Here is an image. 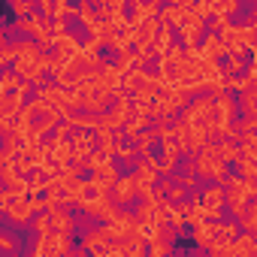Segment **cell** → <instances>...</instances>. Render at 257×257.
I'll list each match as a JSON object with an SVG mask.
<instances>
[{"label": "cell", "mask_w": 257, "mask_h": 257, "mask_svg": "<svg viewBox=\"0 0 257 257\" xmlns=\"http://www.w3.org/2000/svg\"><path fill=\"white\" fill-rule=\"evenodd\" d=\"M10 4H13V13L16 16H28V13H34L37 0H10Z\"/></svg>", "instance_id": "9c48e42d"}, {"label": "cell", "mask_w": 257, "mask_h": 257, "mask_svg": "<svg viewBox=\"0 0 257 257\" xmlns=\"http://www.w3.org/2000/svg\"><path fill=\"white\" fill-rule=\"evenodd\" d=\"M52 218H55V230H61V233H67V230L73 227V215L67 212V206L52 209Z\"/></svg>", "instance_id": "ba28073f"}, {"label": "cell", "mask_w": 257, "mask_h": 257, "mask_svg": "<svg viewBox=\"0 0 257 257\" xmlns=\"http://www.w3.org/2000/svg\"><path fill=\"white\" fill-rule=\"evenodd\" d=\"M185 16H188V7H182V4H167L164 10H161V22L164 25H173V28H179L182 22H185Z\"/></svg>", "instance_id": "8992f818"}, {"label": "cell", "mask_w": 257, "mask_h": 257, "mask_svg": "<svg viewBox=\"0 0 257 257\" xmlns=\"http://www.w3.org/2000/svg\"><path fill=\"white\" fill-rule=\"evenodd\" d=\"M224 52H230V49H227V43L221 40V34H209V37L203 40V46H200L203 61H218Z\"/></svg>", "instance_id": "5b68a950"}, {"label": "cell", "mask_w": 257, "mask_h": 257, "mask_svg": "<svg viewBox=\"0 0 257 257\" xmlns=\"http://www.w3.org/2000/svg\"><path fill=\"white\" fill-rule=\"evenodd\" d=\"M200 200H203L206 206L221 209V206H227V191H224V188H218V185H212V188H206V191L200 194Z\"/></svg>", "instance_id": "52a82bcc"}, {"label": "cell", "mask_w": 257, "mask_h": 257, "mask_svg": "<svg viewBox=\"0 0 257 257\" xmlns=\"http://www.w3.org/2000/svg\"><path fill=\"white\" fill-rule=\"evenodd\" d=\"M179 34H182V40H185V46H197V40H203V34H206V19L188 10V16H185V22L179 25Z\"/></svg>", "instance_id": "3957f363"}, {"label": "cell", "mask_w": 257, "mask_h": 257, "mask_svg": "<svg viewBox=\"0 0 257 257\" xmlns=\"http://www.w3.org/2000/svg\"><path fill=\"white\" fill-rule=\"evenodd\" d=\"M67 251V236L61 230H49V233H37V245H34V254L43 257V254H64Z\"/></svg>", "instance_id": "7a4b0ae2"}, {"label": "cell", "mask_w": 257, "mask_h": 257, "mask_svg": "<svg viewBox=\"0 0 257 257\" xmlns=\"http://www.w3.org/2000/svg\"><path fill=\"white\" fill-rule=\"evenodd\" d=\"M0 248H4V251H13V239L4 236V239H0Z\"/></svg>", "instance_id": "7c38bea8"}, {"label": "cell", "mask_w": 257, "mask_h": 257, "mask_svg": "<svg viewBox=\"0 0 257 257\" xmlns=\"http://www.w3.org/2000/svg\"><path fill=\"white\" fill-rule=\"evenodd\" d=\"M170 4H185V0H170Z\"/></svg>", "instance_id": "4fadbf2b"}, {"label": "cell", "mask_w": 257, "mask_h": 257, "mask_svg": "<svg viewBox=\"0 0 257 257\" xmlns=\"http://www.w3.org/2000/svg\"><path fill=\"white\" fill-rule=\"evenodd\" d=\"M224 158L218 152V146L212 140H206V146L197 152V161H194V173L203 176V179H212V182H224Z\"/></svg>", "instance_id": "6da1fadb"}, {"label": "cell", "mask_w": 257, "mask_h": 257, "mask_svg": "<svg viewBox=\"0 0 257 257\" xmlns=\"http://www.w3.org/2000/svg\"><path fill=\"white\" fill-rule=\"evenodd\" d=\"M124 4H127V0H100V7H103V10H109V13L124 10Z\"/></svg>", "instance_id": "8fae6325"}, {"label": "cell", "mask_w": 257, "mask_h": 257, "mask_svg": "<svg viewBox=\"0 0 257 257\" xmlns=\"http://www.w3.org/2000/svg\"><path fill=\"white\" fill-rule=\"evenodd\" d=\"M140 194V176H121L112 182V200L115 203H131Z\"/></svg>", "instance_id": "277c9868"}, {"label": "cell", "mask_w": 257, "mask_h": 257, "mask_svg": "<svg viewBox=\"0 0 257 257\" xmlns=\"http://www.w3.org/2000/svg\"><path fill=\"white\" fill-rule=\"evenodd\" d=\"M227 25H230V19H227V16H224V13H218V16H215V19H212V31H215V34H221V31H224V28H227Z\"/></svg>", "instance_id": "30bf717a"}]
</instances>
